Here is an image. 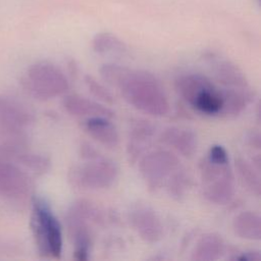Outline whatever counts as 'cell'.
<instances>
[{
	"instance_id": "obj_1",
	"label": "cell",
	"mask_w": 261,
	"mask_h": 261,
	"mask_svg": "<svg viewBox=\"0 0 261 261\" xmlns=\"http://www.w3.org/2000/svg\"><path fill=\"white\" fill-rule=\"evenodd\" d=\"M99 72L104 82L116 88L124 100L139 111L157 117L169 113L168 97L153 73L112 62L104 63Z\"/></svg>"
},
{
	"instance_id": "obj_2",
	"label": "cell",
	"mask_w": 261,
	"mask_h": 261,
	"mask_svg": "<svg viewBox=\"0 0 261 261\" xmlns=\"http://www.w3.org/2000/svg\"><path fill=\"white\" fill-rule=\"evenodd\" d=\"M202 195L215 205L229 203L236 192L234 175L229 164L227 151L220 146L208 150L200 163Z\"/></svg>"
},
{
	"instance_id": "obj_3",
	"label": "cell",
	"mask_w": 261,
	"mask_h": 261,
	"mask_svg": "<svg viewBox=\"0 0 261 261\" xmlns=\"http://www.w3.org/2000/svg\"><path fill=\"white\" fill-rule=\"evenodd\" d=\"M103 211L88 200L73 202L66 211L65 224L73 247V258L77 261L89 259L92 247V224H102Z\"/></svg>"
},
{
	"instance_id": "obj_4",
	"label": "cell",
	"mask_w": 261,
	"mask_h": 261,
	"mask_svg": "<svg viewBox=\"0 0 261 261\" xmlns=\"http://www.w3.org/2000/svg\"><path fill=\"white\" fill-rule=\"evenodd\" d=\"M31 202L30 224L38 252L44 258L59 259L63 247L60 222L44 199L33 197Z\"/></svg>"
},
{
	"instance_id": "obj_5",
	"label": "cell",
	"mask_w": 261,
	"mask_h": 261,
	"mask_svg": "<svg viewBox=\"0 0 261 261\" xmlns=\"http://www.w3.org/2000/svg\"><path fill=\"white\" fill-rule=\"evenodd\" d=\"M82 160L68 169L67 180L71 187L79 190H104L117 179L119 173L117 164L104 155Z\"/></svg>"
},
{
	"instance_id": "obj_6",
	"label": "cell",
	"mask_w": 261,
	"mask_h": 261,
	"mask_svg": "<svg viewBox=\"0 0 261 261\" xmlns=\"http://www.w3.org/2000/svg\"><path fill=\"white\" fill-rule=\"evenodd\" d=\"M22 85L32 97L42 101L62 96L69 89L65 73L47 60L33 63L23 75Z\"/></svg>"
},
{
	"instance_id": "obj_7",
	"label": "cell",
	"mask_w": 261,
	"mask_h": 261,
	"mask_svg": "<svg viewBox=\"0 0 261 261\" xmlns=\"http://www.w3.org/2000/svg\"><path fill=\"white\" fill-rule=\"evenodd\" d=\"M31 176L11 154V144L0 146V197L14 204L32 200Z\"/></svg>"
},
{
	"instance_id": "obj_8",
	"label": "cell",
	"mask_w": 261,
	"mask_h": 261,
	"mask_svg": "<svg viewBox=\"0 0 261 261\" xmlns=\"http://www.w3.org/2000/svg\"><path fill=\"white\" fill-rule=\"evenodd\" d=\"M180 167L179 158L165 149L149 151L139 159L140 174L151 192L165 187L167 180Z\"/></svg>"
},
{
	"instance_id": "obj_9",
	"label": "cell",
	"mask_w": 261,
	"mask_h": 261,
	"mask_svg": "<svg viewBox=\"0 0 261 261\" xmlns=\"http://www.w3.org/2000/svg\"><path fill=\"white\" fill-rule=\"evenodd\" d=\"M34 112L18 99L0 95V130L7 134L17 145L24 142V130L34 123Z\"/></svg>"
},
{
	"instance_id": "obj_10",
	"label": "cell",
	"mask_w": 261,
	"mask_h": 261,
	"mask_svg": "<svg viewBox=\"0 0 261 261\" xmlns=\"http://www.w3.org/2000/svg\"><path fill=\"white\" fill-rule=\"evenodd\" d=\"M128 221L136 233L146 243H158L164 234V226L158 213L149 205L138 204L130 208Z\"/></svg>"
},
{
	"instance_id": "obj_11",
	"label": "cell",
	"mask_w": 261,
	"mask_h": 261,
	"mask_svg": "<svg viewBox=\"0 0 261 261\" xmlns=\"http://www.w3.org/2000/svg\"><path fill=\"white\" fill-rule=\"evenodd\" d=\"M62 106L67 113L76 117L112 118L114 116L113 111L106 104L79 94L66 95L62 100Z\"/></svg>"
},
{
	"instance_id": "obj_12",
	"label": "cell",
	"mask_w": 261,
	"mask_h": 261,
	"mask_svg": "<svg viewBox=\"0 0 261 261\" xmlns=\"http://www.w3.org/2000/svg\"><path fill=\"white\" fill-rule=\"evenodd\" d=\"M156 133L154 124L146 119L138 118L132 122L126 144V155L129 163H136L150 145Z\"/></svg>"
},
{
	"instance_id": "obj_13",
	"label": "cell",
	"mask_w": 261,
	"mask_h": 261,
	"mask_svg": "<svg viewBox=\"0 0 261 261\" xmlns=\"http://www.w3.org/2000/svg\"><path fill=\"white\" fill-rule=\"evenodd\" d=\"M159 140L165 146L185 157H192L198 149L197 134L193 129L186 127H166L161 132Z\"/></svg>"
},
{
	"instance_id": "obj_14",
	"label": "cell",
	"mask_w": 261,
	"mask_h": 261,
	"mask_svg": "<svg viewBox=\"0 0 261 261\" xmlns=\"http://www.w3.org/2000/svg\"><path fill=\"white\" fill-rule=\"evenodd\" d=\"M212 71L223 88L249 90L252 89L245 72L232 61L223 58H212Z\"/></svg>"
},
{
	"instance_id": "obj_15",
	"label": "cell",
	"mask_w": 261,
	"mask_h": 261,
	"mask_svg": "<svg viewBox=\"0 0 261 261\" xmlns=\"http://www.w3.org/2000/svg\"><path fill=\"white\" fill-rule=\"evenodd\" d=\"M110 119L107 117L86 118L83 127L90 137L102 146L108 149H115L119 145V134Z\"/></svg>"
},
{
	"instance_id": "obj_16",
	"label": "cell",
	"mask_w": 261,
	"mask_h": 261,
	"mask_svg": "<svg viewBox=\"0 0 261 261\" xmlns=\"http://www.w3.org/2000/svg\"><path fill=\"white\" fill-rule=\"evenodd\" d=\"M225 252V244L220 234L207 232L196 243L191 260L193 261H214L221 258Z\"/></svg>"
},
{
	"instance_id": "obj_17",
	"label": "cell",
	"mask_w": 261,
	"mask_h": 261,
	"mask_svg": "<svg viewBox=\"0 0 261 261\" xmlns=\"http://www.w3.org/2000/svg\"><path fill=\"white\" fill-rule=\"evenodd\" d=\"M232 229L243 240L259 241L261 238V217L255 211H242L234 216Z\"/></svg>"
},
{
	"instance_id": "obj_18",
	"label": "cell",
	"mask_w": 261,
	"mask_h": 261,
	"mask_svg": "<svg viewBox=\"0 0 261 261\" xmlns=\"http://www.w3.org/2000/svg\"><path fill=\"white\" fill-rule=\"evenodd\" d=\"M11 154L18 164L25 170L35 174L41 175L50 169V158L44 154L25 151L22 147L17 145H11Z\"/></svg>"
},
{
	"instance_id": "obj_19",
	"label": "cell",
	"mask_w": 261,
	"mask_h": 261,
	"mask_svg": "<svg viewBox=\"0 0 261 261\" xmlns=\"http://www.w3.org/2000/svg\"><path fill=\"white\" fill-rule=\"evenodd\" d=\"M234 167L242 184L253 195H255L256 197H259L261 194L260 169H258L251 162V160H247L243 157L236 158Z\"/></svg>"
},
{
	"instance_id": "obj_20",
	"label": "cell",
	"mask_w": 261,
	"mask_h": 261,
	"mask_svg": "<svg viewBox=\"0 0 261 261\" xmlns=\"http://www.w3.org/2000/svg\"><path fill=\"white\" fill-rule=\"evenodd\" d=\"M93 50L100 55H121L125 52V44L114 34L101 32L92 40Z\"/></svg>"
},
{
	"instance_id": "obj_21",
	"label": "cell",
	"mask_w": 261,
	"mask_h": 261,
	"mask_svg": "<svg viewBox=\"0 0 261 261\" xmlns=\"http://www.w3.org/2000/svg\"><path fill=\"white\" fill-rule=\"evenodd\" d=\"M190 188L191 178L182 167L176 170L165 185L166 193L174 200H181L186 197Z\"/></svg>"
},
{
	"instance_id": "obj_22",
	"label": "cell",
	"mask_w": 261,
	"mask_h": 261,
	"mask_svg": "<svg viewBox=\"0 0 261 261\" xmlns=\"http://www.w3.org/2000/svg\"><path fill=\"white\" fill-rule=\"evenodd\" d=\"M84 82L90 91V93L100 102L104 104H112L114 102V98L111 92L96 77L91 74H86L84 76Z\"/></svg>"
},
{
	"instance_id": "obj_23",
	"label": "cell",
	"mask_w": 261,
	"mask_h": 261,
	"mask_svg": "<svg viewBox=\"0 0 261 261\" xmlns=\"http://www.w3.org/2000/svg\"><path fill=\"white\" fill-rule=\"evenodd\" d=\"M230 259L240 261H260L261 254L258 250H248L245 252H241L238 255L236 254L233 257H230Z\"/></svg>"
},
{
	"instance_id": "obj_24",
	"label": "cell",
	"mask_w": 261,
	"mask_h": 261,
	"mask_svg": "<svg viewBox=\"0 0 261 261\" xmlns=\"http://www.w3.org/2000/svg\"><path fill=\"white\" fill-rule=\"evenodd\" d=\"M246 143L249 147L259 150L261 147V138L258 130H251L246 136Z\"/></svg>"
}]
</instances>
